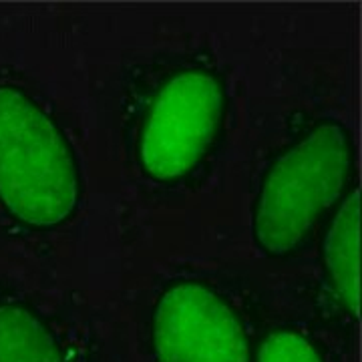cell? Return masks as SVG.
Here are the masks:
<instances>
[{"label":"cell","instance_id":"6da1fadb","mask_svg":"<svg viewBox=\"0 0 362 362\" xmlns=\"http://www.w3.org/2000/svg\"><path fill=\"white\" fill-rule=\"evenodd\" d=\"M230 111L226 77L206 52H171L129 73L121 129L143 180L175 189L202 175L220 147Z\"/></svg>","mask_w":362,"mask_h":362},{"label":"cell","instance_id":"7a4b0ae2","mask_svg":"<svg viewBox=\"0 0 362 362\" xmlns=\"http://www.w3.org/2000/svg\"><path fill=\"white\" fill-rule=\"evenodd\" d=\"M77 149L59 119L14 78L0 77V223L49 233L83 202Z\"/></svg>","mask_w":362,"mask_h":362},{"label":"cell","instance_id":"3957f363","mask_svg":"<svg viewBox=\"0 0 362 362\" xmlns=\"http://www.w3.org/2000/svg\"><path fill=\"white\" fill-rule=\"evenodd\" d=\"M354 143L338 119H318L272 157L252 206V238L268 258L308 244L352 189Z\"/></svg>","mask_w":362,"mask_h":362},{"label":"cell","instance_id":"277c9868","mask_svg":"<svg viewBox=\"0 0 362 362\" xmlns=\"http://www.w3.org/2000/svg\"><path fill=\"white\" fill-rule=\"evenodd\" d=\"M153 362H254L246 318L216 284L199 278L171 280L149 314Z\"/></svg>","mask_w":362,"mask_h":362},{"label":"cell","instance_id":"5b68a950","mask_svg":"<svg viewBox=\"0 0 362 362\" xmlns=\"http://www.w3.org/2000/svg\"><path fill=\"white\" fill-rule=\"evenodd\" d=\"M324 280L350 318H358L361 302V192L352 187L324 223Z\"/></svg>","mask_w":362,"mask_h":362},{"label":"cell","instance_id":"8992f818","mask_svg":"<svg viewBox=\"0 0 362 362\" xmlns=\"http://www.w3.org/2000/svg\"><path fill=\"white\" fill-rule=\"evenodd\" d=\"M0 362H73L42 312L18 296H0Z\"/></svg>","mask_w":362,"mask_h":362},{"label":"cell","instance_id":"52a82bcc","mask_svg":"<svg viewBox=\"0 0 362 362\" xmlns=\"http://www.w3.org/2000/svg\"><path fill=\"white\" fill-rule=\"evenodd\" d=\"M254 362H330L322 344L308 330L278 326L259 340Z\"/></svg>","mask_w":362,"mask_h":362}]
</instances>
